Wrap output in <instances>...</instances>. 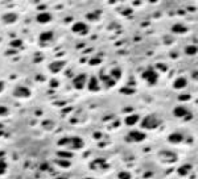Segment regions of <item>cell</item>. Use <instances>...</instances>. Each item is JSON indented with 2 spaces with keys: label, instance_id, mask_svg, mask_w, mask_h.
<instances>
[{
  "label": "cell",
  "instance_id": "4",
  "mask_svg": "<svg viewBox=\"0 0 198 179\" xmlns=\"http://www.w3.org/2000/svg\"><path fill=\"white\" fill-rule=\"evenodd\" d=\"M127 138L132 142H140V141L145 140V133L139 132V131H132V132H130V134H128Z\"/></svg>",
  "mask_w": 198,
  "mask_h": 179
},
{
  "label": "cell",
  "instance_id": "19",
  "mask_svg": "<svg viewBox=\"0 0 198 179\" xmlns=\"http://www.w3.org/2000/svg\"><path fill=\"white\" fill-rule=\"evenodd\" d=\"M118 178L119 179H131V174L127 173V171H122V173H119Z\"/></svg>",
  "mask_w": 198,
  "mask_h": 179
},
{
  "label": "cell",
  "instance_id": "6",
  "mask_svg": "<svg viewBox=\"0 0 198 179\" xmlns=\"http://www.w3.org/2000/svg\"><path fill=\"white\" fill-rule=\"evenodd\" d=\"M64 66H65V61H56L49 65V69H50L52 72H58L61 69H64Z\"/></svg>",
  "mask_w": 198,
  "mask_h": 179
},
{
  "label": "cell",
  "instance_id": "12",
  "mask_svg": "<svg viewBox=\"0 0 198 179\" xmlns=\"http://www.w3.org/2000/svg\"><path fill=\"white\" fill-rule=\"evenodd\" d=\"M182 140H184V137L181 133H172L169 136V141L173 142V144H178V142H181Z\"/></svg>",
  "mask_w": 198,
  "mask_h": 179
},
{
  "label": "cell",
  "instance_id": "8",
  "mask_svg": "<svg viewBox=\"0 0 198 179\" xmlns=\"http://www.w3.org/2000/svg\"><path fill=\"white\" fill-rule=\"evenodd\" d=\"M88 29H87V25L85 22H77L73 26V32L74 33H86Z\"/></svg>",
  "mask_w": 198,
  "mask_h": 179
},
{
  "label": "cell",
  "instance_id": "22",
  "mask_svg": "<svg viewBox=\"0 0 198 179\" xmlns=\"http://www.w3.org/2000/svg\"><path fill=\"white\" fill-rule=\"evenodd\" d=\"M5 169H7V165H5V162H0V174H3L5 171Z\"/></svg>",
  "mask_w": 198,
  "mask_h": 179
},
{
  "label": "cell",
  "instance_id": "7",
  "mask_svg": "<svg viewBox=\"0 0 198 179\" xmlns=\"http://www.w3.org/2000/svg\"><path fill=\"white\" fill-rule=\"evenodd\" d=\"M186 84H188V82H186V79H185L184 77H180V78H177L176 81H174V83H173V87L176 88V90H182L186 87Z\"/></svg>",
  "mask_w": 198,
  "mask_h": 179
},
{
  "label": "cell",
  "instance_id": "23",
  "mask_svg": "<svg viewBox=\"0 0 198 179\" xmlns=\"http://www.w3.org/2000/svg\"><path fill=\"white\" fill-rule=\"evenodd\" d=\"M188 169H190V166H186V167H181L180 170H178V173H180L181 175H186V170Z\"/></svg>",
  "mask_w": 198,
  "mask_h": 179
},
{
  "label": "cell",
  "instance_id": "5",
  "mask_svg": "<svg viewBox=\"0 0 198 179\" xmlns=\"http://www.w3.org/2000/svg\"><path fill=\"white\" fill-rule=\"evenodd\" d=\"M13 95L17 96V98H29L31 96V91L26 87H17L13 91Z\"/></svg>",
  "mask_w": 198,
  "mask_h": 179
},
{
  "label": "cell",
  "instance_id": "11",
  "mask_svg": "<svg viewBox=\"0 0 198 179\" xmlns=\"http://www.w3.org/2000/svg\"><path fill=\"white\" fill-rule=\"evenodd\" d=\"M88 90L90 91H98L99 90V83H98V79L92 77L90 81H88Z\"/></svg>",
  "mask_w": 198,
  "mask_h": 179
},
{
  "label": "cell",
  "instance_id": "28",
  "mask_svg": "<svg viewBox=\"0 0 198 179\" xmlns=\"http://www.w3.org/2000/svg\"><path fill=\"white\" fill-rule=\"evenodd\" d=\"M180 99H181V100H182V99H190V95H184V96L181 95V96H180Z\"/></svg>",
  "mask_w": 198,
  "mask_h": 179
},
{
  "label": "cell",
  "instance_id": "30",
  "mask_svg": "<svg viewBox=\"0 0 198 179\" xmlns=\"http://www.w3.org/2000/svg\"><path fill=\"white\" fill-rule=\"evenodd\" d=\"M83 179H94V178H83Z\"/></svg>",
  "mask_w": 198,
  "mask_h": 179
},
{
  "label": "cell",
  "instance_id": "3",
  "mask_svg": "<svg viewBox=\"0 0 198 179\" xmlns=\"http://www.w3.org/2000/svg\"><path fill=\"white\" fill-rule=\"evenodd\" d=\"M87 83V75L86 74H79L74 79V87L77 90H82Z\"/></svg>",
  "mask_w": 198,
  "mask_h": 179
},
{
  "label": "cell",
  "instance_id": "17",
  "mask_svg": "<svg viewBox=\"0 0 198 179\" xmlns=\"http://www.w3.org/2000/svg\"><path fill=\"white\" fill-rule=\"evenodd\" d=\"M102 81L106 83V87H112L115 84V81L111 77H102Z\"/></svg>",
  "mask_w": 198,
  "mask_h": 179
},
{
  "label": "cell",
  "instance_id": "20",
  "mask_svg": "<svg viewBox=\"0 0 198 179\" xmlns=\"http://www.w3.org/2000/svg\"><path fill=\"white\" fill-rule=\"evenodd\" d=\"M186 53L189 55H194L197 53V48H196V46H188V48H186Z\"/></svg>",
  "mask_w": 198,
  "mask_h": 179
},
{
  "label": "cell",
  "instance_id": "26",
  "mask_svg": "<svg viewBox=\"0 0 198 179\" xmlns=\"http://www.w3.org/2000/svg\"><path fill=\"white\" fill-rule=\"evenodd\" d=\"M7 112H8V109H7V107H0V115H5Z\"/></svg>",
  "mask_w": 198,
  "mask_h": 179
},
{
  "label": "cell",
  "instance_id": "14",
  "mask_svg": "<svg viewBox=\"0 0 198 179\" xmlns=\"http://www.w3.org/2000/svg\"><path fill=\"white\" fill-rule=\"evenodd\" d=\"M137 121H139V116L137 115H131V116H128V117L125 119L127 125H134V124H136Z\"/></svg>",
  "mask_w": 198,
  "mask_h": 179
},
{
  "label": "cell",
  "instance_id": "27",
  "mask_svg": "<svg viewBox=\"0 0 198 179\" xmlns=\"http://www.w3.org/2000/svg\"><path fill=\"white\" fill-rule=\"evenodd\" d=\"M99 62H100V59H91L90 63H91V65H94V63H99Z\"/></svg>",
  "mask_w": 198,
  "mask_h": 179
},
{
  "label": "cell",
  "instance_id": "24",
  "mask_svg": "<svg viewBox=\"0 0 198 179\" xmlns=\"http://www.w3.org/2000/svg\"><path fill=\"white\" fill-rule=\"evenodd\" d=\"M58 163L61 165V166H64V167H69V166H70V162H69V161H58Z\"/></svg>",
  "mask_w": 198,
  "mask_h": 179
},
{
  "label": "cell",
  "instance_id": "18",
  "mask_svg": "<svg viewBox=\"0 0 198 179\" xmlns=\"http://www.w3.org/2000/svg\"><path fill=\"white\" fill-rule=\"evenodd\" d=\"M172 32H174V33H182V32H186V28H184V26H181V25H174L173 28H172Z\"/></svg>",
  "mask_w": 198,
  "mask_h": 179
},
{
  "label": "cell",
  "instance_id": "16",
  "mask_svg": "<svg viewBox=\"0 0 198 179\" xmlns=\"http://www.w3.org/2000/svg\"><path fill=\"white\" fill-rule=\"evenodd\" d=\"M52 38H53V32H45V33H41V36H40L41 41H50Z\"/></svg>",
  "mask_w": 198,
  "mask_h": 179
},
{
  "label": "cell",
  "instance_id": "25",
  "mask_svg": "<svg viewBox=\"0 0 198 179\" xmlns=\"http://www.w3.org/2000/svg\"><path fill=\"white\" fill-rule=\"evenodd\" d=\"M13 48H19L20 45H21V41H20V40H16V41H12V44H11Z\"/></svg>",
  "mask_w": 198,
  "mask_h": 179
},
{
  "label": "cell",
  "instance_id": "15",
  "mask_svg": "<svg viewBox=\"0 0 198 179\" xmlns=\"http://www.w3.org/2000/svg\"><path fill=\"white\" fill-rule=\"evenodd\" d=\"M122 77V70L120 69H112L111 70V78L116 82V79H119Z\"/></svg>",
  "mask_w": 198,
  "mask_h": 179
},
{
  "label": "cell",
  "instance_id": "1",
  "mask_svg": "<svg viewBox=\"0 0 198 179\" xmlns=\"http://www.w3.org/2000/svg\"><path fill=\"white\" fill-rule=\"evenodd\" d=\"M158 125H160V120L153 115L147 116V117L143 120V122H141V127L147 128V129H154V128H157Z\"/></svg>",
  "mask_w": 198,
  "mask_h": 179
},
{
  "label": "cell",
  "instance_id": "21",
  "mask_svg": "<svg viewBox=\"0 0 198 179\" xmlns=\"http://www.w3.org/2000/svg\"><path fill=\"white\" fill-rule=\"evenodd\" d=\"M58 155H59V157H66V158H70V157H71V153H69V151H59Z\"/></svg>",
  "mask_w": 198,
  "mask_h": 179
},
{
  "label": "cell",
  "instance_id": "9",
  "mask_svg": "<svg viewBox=\"0 0 198 179\" xmlns=\"http://www.w3.org/2000/svg\"><path fill=\"white\" fill-rule=\"evenodd\" d=\"M50 20H52V15L48 12L38 13V16H37V21L41 22V24H46V22H49Z\"/></svg>",
  "mask_w": 198,
  "mask_h": 179
},
{
  "label": "cell",
  "instance_id": "2",
  "mask_svg": "<svg viewBox=\"0 0 198 179\" xmlns=\"http://www.w3.org/2000/svg\"><path fill=\"white\" fill-rule=\"evenodd\" d=\"M143 79L145 82H148L149 84H154L157 82V79H158V74H157V71L154 70V69H148V70H145L143 72Z\"/></svg>",
  "mask_w": 198,
  "mask_h": 179
},
{
  "label": "cell",
  "instance_id": "10",
  "mask_svg": "<svg viewBox=\"0 0 198 179\" xmlns=\"http://www.w3.org/2000/svg\"><path fill=\"white\" fill-rule=\"evenodd\" d=\"M173 113H174L176 117H185V116L189 115V111H188L186 108H184V107H176L174 108V111H173Z\"/></svg>",
  "mask_w": 198,
  "mask_h": 179
},
{
  "label": "cell",
  "instance_id": "13",
  "mask_svg": "<svg viewBox=\"0 0 198 179\" xmlns=\"http://www.w3.org/2000/svg\"><path fill=\"white\" fill-rule=\"evenodd\" d=\"M16 19H17V16L15 15V13H7V15L3 16V21L4 22H13V21H16Z\"/></svg>",
  "mask_w": 198,
  "mask_h": 179
},
{
  "label": "cell",
  "instance_id": "29",
  "mask_svg": "<svg viewBox=\"0 0 198 179\" xmlns=\"http://www.w3.org/2000/svg\"><path fill=\"white\" fill-rule=\"evenodd\" d=\"M3 88H4V83H3V82H0V91H2Z\"/></svg>",
  "mask_w": 198,
  "mask_h": 179
}]
</instances>
